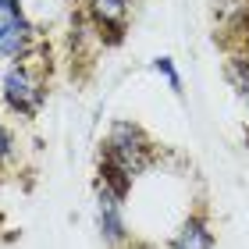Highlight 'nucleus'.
Listing matches in <instances>:
<instances>
[{"label": "nucleus", "instance_id": "nucleus-2", "mask_svg": "<svg viewBox=\"0 0 249 249\" xmlns=\"http://www.w3.org/2000/svg\"><path fill=\"white\" fill-rule=\"evenodd\" d=\"M146 164H150V139L142 135L139 124L118 121L104 142V164L100 167H110V171H118L132 182Z\"/></svg>", "mask_w": 249, "mask_h": 249}, {"label": "nucleus", "instance_id": "nucleus-9", "mask_svg": "<svg viewBox=\"0 0 249 249\" xmlns=\"http://www.w3.org/2000/svg\"><path fill=\"white\" fill-rule=\"evenodd\" d=\"M18 157V135L0 121V164H11Z\"/></svg>", "mask_w": 249, "mask_h": 249}, {"label": "nucleus", "instance_id": "nucleus-8", "mask_svg": "<svg viewBox=\"0 0 249 249\" xmlns=\"http://www.w3.org/2000/svg\"><path fill=\"white\" fill-rule=\"evenodd\" d=\"M228 82L239 89L242 104H246V110H249V57H231V61H228Z\"/></svg>", "mask_w": 249, "mask_h": 249}, {"label": "nucleus", "instance_id": "nucleus-6", "mask_svg": "<svg viewBox=\"0 0 249 249\" xmlns=\"http://www.w3.org/2000/svg\"><path fill=\"white\" fill-rule=\"evenodd\" d=\"M89 15L100 29H121L128 18V0H89Z\"/></svg>", "mask_w": 249, "mask_h": 249}, {"label": "nucleus", "instance_id": "nucleus-4", "mask_svg": "<svg viewBox=\"0 0 249 249\" xmlns=\"http://www.w3.org/2000/svg\"><path fill=\"white\" fill-rule=\"evenodd\" d=\"M96 228H100V235H104V242H110V246H121L124 239H128L121 196H114L107 185L96 189Z\"/></svg>", "mask_w": 249, "mask_h": 249}, {"label": "nucleus", "instance_id": "nucleus-10", "mask_svg": "<svg viewBox=\"0 0 249 249\" xmlns=\"http://www.w3.org/2000/svg\"><path fill=\"white\" fill-rule=\"evenodd\" d=\"M153 68L167 78V86H171L175 93H182V75H178V68H175V61H171V57H153Z\"/></svg>", "mask_w": 249, "mask_h": 249}, {"label": "nucleus", "instance_id": "nucleus-5", "mask_svg": "<svg viewBox=\"0 0 249 249\" xmlns=\"http://www.w3.org/2000/svg\"><path fill=\"white\" fill-rule=\"evenodd\" d=\"M171 249H217L213 246V231L207 228V221L203 217H189L178 235L171 239Z\"/></svg>", "mask_w": 249, "mask_h": 249}, {"label": "nucleus", "instance_id": "nucleus-7", "mask_svg": "<svg viewBox=\"0 0 249 249\" xmlns=\"http://www.w3.org/2000/svg\"><path fill=\"white\" fill-rule=\"evenodd\" d=\"M213 15L224 29H246L249 21V0H217Z\"/></svg>", "mask_w": 249, "mask_h": 249}, {"label": "nucleus", "instance_id": "nucleus-3", "mask_svg": "<svg viewBox=\"0 0 249 249\" xmlns=\"http://www.w3.org/2000/svg\"><path fill=\"white\" fill-rule=\"evenodd\" d=\"M36 39V25L25 18L21 0H0V61H25Z\"/></svg>", "mask_w": 249, "mask_h": 249}, {"label": "nucleus", "instance_id": "nucleus-1", "mask_svg": "<svg viewBox=\"0 0 249 249\" xmlns=\"http://www.w3.org/2000/svg\"><path fill=\"white\" fill-rule=\"evenodd\" d=\"M0 100L11 114L36 118L39 107L47 104V82L29 61H11L0 75Z\"/></svg>", "mask_w": 249, "mask_h": 249}]
</instances>
